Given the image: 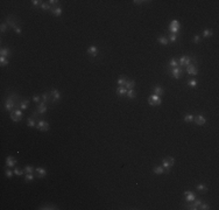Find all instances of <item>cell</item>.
Returning a JSON list of instances; mask_svg holds the SVG:
<instances>
[{"label":"cell","mask_w":219,"mask_h":210,"mask_svg":"<svg viewBox=\"0 0 219 210\" xmlns=\"http://www.w3.org/2000/svg\"><path fill=\"white\" fill-rule=\"evenodd\" d=\"M20 103H21L20 96H18V95L14 94V92H12L6 98V101H5V109H6L7 111H13V110L15 109V106L16 107L19 106Z\"/></svg>","instance_id":"obj_1"},{"label":"cell","mask_w":219,"mask_h":210,"mask_svg":"<svg viewBox=\"0 0 219 210\" xmlns=\"http://www.w3.org/2000/svg\"><path fill=\"white\" fill-rule=\"evenodd\" d=\"M196 63V59L195 57H191L189 55H184V56H181L180 57V61H178V67H188L189 64Z\"/></svg>","instance_id":"obj_2"},{"label":"cell","mask_w":219,"mask_h":210,"mask_svg":"<svg viewBox=\"0 0 219 210\" xmlns=\"http://www.w3.org/2000/svg\"><path fill=\"white\" fill-rule=\"evenodd\" d=\"M175 164V159L171 156H168V158H164L162 160V167L164 168V173H169L170 172V168L174 166Z\"/></svg>","instance_id":"obj_3"},{"label":"cell","mask_w":219,"mask_h":210,"mask_svg":"<svg viewBox=\"0 0 219 210\" xmlns=\"http://www.w3.org/2000/svg\"><path fill=\"white\" fill-rule=\"evenodd\" d=\"M162 103V99H161L160 96H156V95H150L148 98V104L150 105V106H159V105H161Z\"/></svg>","instance_id":"obj_4"},{"label":"cell","mask_w":219,"mask_h":210,"mask_svg":"<svg viewBox=\"0 0 219 210\" xmlns=\"http://www.w3.org/2000/svg\"><path fill=\"white\" fill-rule=\"evenodd\" d=\"M11 119L13 120L14 122H18L22 119V112L20 109H14L13 111H11V114H9Z\"/></svg>","instance_id":"obj_5"},{"label":"cell","mask_w":219,"mask_h":210,"mask_svg":"<svg viewBox=\"0 0 219 210\" xmlns=\"http://www.w3.org/2000/svg\"><path fill=\"white\" fill-rule=\"evenodd\" d=\"M168 72L174 77V78L178 79L183 74V69L181 67H176V68H169L168 69Z\"/></svg>","instance_id":"obj_6"},{"label":"cell","mask_w":219,"mask_h":210,"mask_svg":"<svg viewBox=\"0 0 219 210\" xmlns=\"http://www.w3.org/2000/svg\"><path fill=\"white\" fill-rule=\"evenodd\" d=\"M169 31L171 32V34H176L180 32V22L177 20H173L169 25Z\"/></svg>","instance_id":"obj_7"},{"label":"cell","mask_w":219,"mask_h":210,"mask_svg":"<svg viewBox=\"0 0 219 210\" xmlns=\"http://www.w3.org/2000/svg\"><path fill=\"white\" fill-rule=\"evenodd\" d=\"M36 129L41 132H47L49 130V124L46 120H39L36 124Z\"/></svg>","instance_id":"obj_8"},{"label":"cell","mask_w":219,"mask_h":210,"mask_svg":"<svg viewBox=\"0 0 219 210\" xmlns=\"http://www.w3.org/2000/svg\"><path fill=\"white\" fill-rule=\"evenodd\" d=\"M6 21H7V25H8L9 27H12L13 29H15L16 27H19V26H18V20H16L15 16H13V15L7 16Z\"/></svg>","instance_id":"obj_9"},{"label":"cell","mask_w":219,"mask_h":210,"mask_svg":"<svg viewBox=\"0 0 219 210\" xmlns=\"http://www.w3.org/2000/svg\"><path fill=\"white\" fill-rule=\"evenodd\" d=\"M186 72H188L189 75H191V76H196V75L198 74V69H197V67H196V64H193V63H191V64H189L188 67H186Z\"/></svg>","instance_id":"obj_10"},{"label":"cell","mask_w":219,"mask_h":210,"mask_svg":"<svg viewBox=\"0 0 219 210\" xmlns=\"http://www.w3.org/2000/svg\"><path fill=\"white\" fill-rule=\"evenodd\" d=\"M35 173H36L37 179H43V177L47 175V171H46V168H43V167H37V168H35Z\"/></svg>","instance_id":"obj_11"},{"label":"cell","mask_w":219,"mask_h":210,"mask_svg":"<svg viewBox=\"0 0 219 210\" xmlns=\"http://www.w3.org/2000/svg\"><path fill=\"white\" fill-rule=\"evenodd\" d=\"M47 104L44 103V102H40L39 104H37V113L39 114H43L47 112Z\"/></svg>","instance_id":"obj_12"},{"label":"cell","mask_w":219,"mask_h":210,"mask_svg":"<svg viewBox=\"0 0 219 210\" xmlns=\"http://www.w3.org/2000/svg\"><path fill=\"white\" fill-rule=\"evenodd\" d=\"M42 102H44L47 105L53 103V97H51L50 92H44V94L42 95Z\"/></svg>","instance_id":"obj_13"},{"label":"cell","mask_w":219,"mask_h":210,"mask_svg":"<svg viewBox=\"0 0 219 210\" xmlns=\"http://www.w3.org/2000/svg\"><path fill=\"white\" fill-rule=\"evenodd\" d=\"M50 95H51V97H53V103H57V102L61 99V94H59L58 90H56V89L51 90Z\"/></svg>","instance_id":"obj_14"},{"label":"cell","mask_w":219,"mask_h":210,"mask_svg":"<svg viewBox=\"0 0 219 210\" xmlns=\"http://www.w3.org/2000/svg\"><path fill=\"white\" fill-rule=\"evenodd\" d=\"M98 52H99V50H98V48H97L96 46H90L88 48V54L91 55L92 57H97V56H98Z\"/></svg>","instance_id":"obj_15"},{"label":"cell","mask_w":219,"mask_h":210,"mask_svg":"<svg viewBox=\"0 0 219 210\" xmlns=\"http://www.w3.org/2000/svg\"><path fill=\"white\" fill-rule=\"evenodd\" d=\"M184 197H185L186 202H192L196 199V194L193 191H185L184 192Z\"/></svg>","instance_id":"obj_16"},{"label":"cell","mask_w":219,"mask_h":210,"mask_svg":"<svg viewBox=\"0 0 219 210\" xmlns=\"http://www.w3.org/2000/svg\"><path fill=\"white\" fill-rule=\"evenodd\" d=\"M16 165V159L13 156H7L6 158V166L7 167H14Z\"/></svg>","instance_id":"obj_17"},{"label":"cell","mask_w":219,"mask_h":210,"mask_svg":"<svg viewBox=\"0 0 219 210\" xmlns=\"http://www.w3.org/2000/svg\"><path fill=\"white\" fill-rule=\"evenodd\" d=\"M0 56H4V57L8 59V57L11 56V49H9L8 47H2V48L0 49Z\"/></svg>","instance_id":"obj_18"},{"label":"cell","mask_w":219,"mask_h":210,"mask_svg":"<svg viewBox=\"0 0 219 210\" xmlns=\"http://www.w3.org/2000/svg\"><path fill=\"white\" fill-rule=\"evenodd\" d=\"M193 120H195V122L198 126H202V125H204L206 122V119L204 116H196L195 118H193Z\"/></svg>","instance_id":"obj_19"},{"label":"cell","mask_w":219,"mask_h":210,"mask_svg":"<svg viewBox=\"0 0 219 210\" xmlns=\"http://www.w3.org/2000/svg\"><path fill=\"white\" fill-rule=\"evenodd\" d=\"M50 11H51V13H53V15H55V16H61L62 13H63V9H62L59 6L51 7Z\"/></svg>","instance_id":"obj_20"},{"label":"cell","mask_w":219,"mask_h":210,"mask_svg":"<svg viewBox=\"0 0 219 210\" xmlns=\"http://www.w3.org/2000/svg\"><path fill=\"white\" fill-rule=\"evenodd\" d=\"M126 94H127V89L125 86H118V89H117V95L118 96L123 97V96H126Z\"/></svg>","instance_id":"obj_21"},{"label":"cell","mask_w":219,"mask_h":210,"mask_svg":"<svg viewBox=\"0 0 219 210\" xmlns=\"http://www.w3.org/2000/svg\"><path fill=\"white\" fill-rule=\"evenodd\" d=\"M163 94H164L163 87H161L160 85L154 86V95H156V96H162Z\"/></svg>","instance_id":"obj_22"},{"label":"cell","mask_w":219,"mask_h":210,"mask_svg":"<svg viewBox=\"0 0 219 210\" xmlns=\"http://www.w3.org/2000/svg\"><path fill=\"white\" fill-rule=\"evenodd\" d=\"M153 173L156 174V175H161V174H164V168L162 166H157V167H154L153 168Z\"/></svg>","instance_id":"obj_23"},{"label":"cell","mask_w":219,"mask_h":210,"mask_svg":"<svg viewBox=\"0 0 219 210\" xmlns=\"http://www.w3.org/2000/svg\"><path fill=\"white\" fill-rule=\"evenodd\" d=\"M134 86H135V81H133V79H127V82H126V84H125L126 89L131 90V89H134Z\"/></svg>","instance_id":"obj_24"},{"label":"cell","mask_w":219,"mask_h":210,"mask_svg":"<svg viewBox=\"0 0 219 210\" xmlns=\"http://www.w3.org/2000/svg\"><path fill=\"white\" fill-rule=\"evenodd\" d=\"M28 105H29L28 99H23V101H21V103H20L19 109L20 110H26V109H28Z\"/></svg>","instance_id":"obj_25"},{"label":"cell","mask_w":219,"mask_h":210,"mask_svg":"<svg viewBox=\"0 0 219 210\" xmlns=\"http://www.w3.org/2000/svg\"><path fill=\"white\" fill-rule=\"evenodd\" d=\"M126 82H127V78H126V76H120L118 78V81H117V83H118L119 86H125Z\"/></svg>","instance_id":"obj_26"},{"label":"cell","mask_w":219,"mask_h":210,"mask_svg":"<svg viewBox=\"0 0 219 210\" xmlns=\"http://www.w3.org/2000/svg\"><path fill=\"white\" fill-rule=\"evenodd\" d=\"M39 209H41V210H43V209L44 210H51V209H58V208H57L55 204H43V206H41Z\"/></svg>","instance_id":"obj_27"},{"label":"cell","mask_w":219,"mask_h":210,"mask_svg":"<svg viewBox=\"0 0 219 210\" xmlns=\"http://www.w3.org/2000/svg\"><path fill=\"white\" fill-rule=\"evenodd\" d=\"M126 96L128 97V99H134L136 96V91L134 89H131V90H127V94H126Z\"/></svg>","instance_id":"obj_28"},{"label":"cell","mask_w":219,"mask_h":210,"mask_svg":"<svg viewBox=\"0 0 219 210\" xmlns=\"http://www.w3.org/2000/svg\"><path fill=\"white\" fill-rule=\"evenodd\" d=\"M157 42L160 44H162V46H167V44L169 43V40L167 39V36H160L157 39Z\"/></svg>","instance_id":"obj_29"},{"label":"cell","mask_w":219,"mask_h":210,"mask_svg":"<svg viewBox=\"0 0 219 210\" xmlns=\"http://www.w3.org/2000/svg\"><path fill=\"white\" fill-rule=\"evenodd\" d=\"M212 35H213V32L211 31V29L205 28L203 31V37H210V36H212Z\"/></svg>","instance_id":"obj_30"},{"label":"cell","mask_w":219,"mask_h":210,"mask_svg":"<svg viewBox=\"0 0 219 210\" xmlns=\"http://www.w3.org/2000/svg\"><path fill=\"white\" fill-rule=\"evenodd\" d=\"M27 125H28L29 127H35V126H36V121H35V119H34L33 117L28 118V120H27Z\"/></svg>","instance_id":"obj_31"},{"label":"cell","mask_w":219,"mask_h":210,"mask_svg":"<svg viewBox=\"0 0 219 210\" xmlns=\"http://www.w3.org/2000/svg\"><path fill=\"white\" fill-rule=\"evenodd\" d=\"M0 66H1V67H6V66H8V60H7V57L0 56Z\"/></svg>","instance_id":"obj_32"},{"label":"cell","mask_w":219,"mask_h":210,"mask_svg":"<svg viewBox=\"0 0 219 210\" xmlns=\"http://www.w3.org/2000/svg\"><path fill=\"white\" fill-rule=\"evenodd\" d=\"M184 121L185 122H192L193 121V114H190V113L185 114V116H184Z\"/></svg>","instance_id":"obj_33"},{"label":"cell","mask_w":219,"mask_h":210,"mask_svg":"<svg viewBox=\"0 0 219 210\" xmlns=\"http://www.w3.org/2000/svg\"><path fill=\"white\" fill-rule=\"evenodd\" d=\"M196 189H197L198 191H204V192H205V191H208V187H206L205 184H203V183L198 184V186H197V188H196Z\"/></svg>","instance_id":"obj_34"},{"label":"cell","mask_w":219,"mask_h":210,"mask_svg":"<svg viewBox=\"0 0 219 210\" xmlns=\"http://www.w3.org/2000/svg\"><path fill=\"white\" fill-rule=\"evenodd\" d=\"M33 180H34V175H33V173L26 174V176H25V181H26V182H32Z\"/></svg>","instance_id":"obj_35"},{"label":"cell","mask_w":219,"mask_h":210,"mask_svg":"<svg viewBox=\"0 0 219 210\" xmlns=\"http://www.w3.org/2000/svg\"><path fill=\"white\" fill-rule=\"evenodd\" d=\"M34 171H35V168H34L33 166H26V167H25V173H26V174L34 173Z\"/></svg>","instance_id":"obj_36"},{"label":"cell","mask_w":219,"mask_h":210,"mask_svg":"<svg viewBox=\"0 0 219 210\" xmlns=\"http://www.w3.org/2000/svg\"><path fill=\"white\" fill-rule=\"evenodd\" d=\"M169 66H170V68H176V67H178V62L175 59H171L169 62Z\"/></svg>","instance_id":"obj_37"},{"label":"cell","mask_w":219,"mask_h":210,"mask_svg":"<svg viewBox=\"0 0 219 210\" xmlns=\"http://www.w3.org/2000/svg\"><path fill=\"white\" fill-rule=\"evenodd\" d=\"M40 7H41V8L43 9V11H48V9H51V6H50L49 4H47V2H42L41 6H40Z\"/></svg>","instance_id":"obj_38"},{"label":"cell","mask_w":219,"mask_h":210,"mask_svg":"<svg viewBox=\"0 0 219 210\" xmlns=\"http://www.w3.org/2000/svg\"><path fill=\"white\" fill-rule=\"evenodd\" d=\"M23 173H25V171H22V169H20V168H14V174L15 175H18V176H21V175H23Z\"/></svg>","instance_id":"obj_39"},{"label":"cell","mask_w":219,"mask_h":210,"mask_svg":"<svg viewBox=\"0 0 219 210\" xmlns=\"http://www.w3.org/2000/svg\"><path fill=\"white\" fill-rule=\"evenodd\" d=\"M188 85L190 87H196L197 86V81H196V79H190V81L188 82Z\"/></svg>","instance_id":"obj_40"},{"label":"cell","mask_w":219,"mask_h":210,"mask_svg":"<svg viewBox=\"0 0 219 210\" xmlns=\"http://www.w3.org/2000/svg\"><path fill=\"white\" fill-rule=\"evenodd\" d=\"M48 4L50 5L51 7H56V6H58L59 1H58V0H49V1H48Z\"/></svg>","instance_id":"obj_41"},{"label":"cell","mask_w":219,"mask_h":210,"mask_svg":"<svg viewBox=\"0 0 219 210\" xmlns=\"http://www.w3.org/2000/svg\"><path fill=\"white\" fill-rule=\"evenodd\" d=\"M198 209H202V210H209L210 209V206L208 203H200V206L198 207Z\"/></svg>","instance_id":"obj_42"},{"label":"cell","mask_w":219,"mask_h":210,"mask_svg":"<svg viewBox=\"0 0 219 210\" xmlns=\"http://www.w3.org/2000/svg\"><path fill=\"white\" fill-rule=\"evenodd\" d=\"M13 173H14V171H11V169H6V172H5V175H6L8 179H11L12 176H13Z\"/></svg>","instance_id":"obj_43"},{"label":"cell","mask_w":219,"mask_h":210,"mask_svg":"<svg viewBox=\"0 0 219 210\" xmlns=\"http://www.w3.org/2000/svg\"><path fill=\"white\" fill-rule=\"evenodd\" d=\"M177 41V35L176 34H171L169 37V42H176Z\"/></svg>","instance_id":"obj_44"},{"label":"cell","mask_w":219,"mask_h":210,"mask_svg":"<svg viewBox=\"0 0 219 210\" xmlns=\"http://www.w3.org/2000/svg\"><path fill=\"white\" fill-rule=\"evenodd\" d=\"M32 4H33V6H41L42 1H40V0H33Z\"/></svg>","instance_id":"obj_45"},{"label":"cell","mask_w":219,"mask_h":210,"mask_svg":"<svg viewBox=\"0 0 219 210\" xmlns=\"http://www.w3.org/2000/svg\"><path fill=\"white\" fill-rule=\"evenodd\" d=\"M199 41H200V36L199 35H196V36L193 37V42H195V43H199Z\"/></svg>","instance_id":"obj_46"},{"label":"cell","mask_w":219,"mask_h":210,"mask_svg":"<svg viewBox=\"0 0 219 210\" xmlns=\"http://www.w3.org/2000/svg\"><path fill=\"white\" fill-rule=\"evenodd\" d=\"M33 101L35 102V103L39 104V103H40V96H37V95H35V96H33Z\"/></svg>","instance_id":"obj_47"},{"label":"cell","mask_w":219,"mask_h":210,"mask_svg":"<svg viewBox=\"0 0 219 210\" xmlns=\"http://www.w3.org/2000/svg\"><path fill=\"white\" fill-rule=\"evenodd\" d=\"M0 29H1L2 33H4V32H6V29H7V24H2L1 27H0Z\"/></svg>","instance_id":"obj_48"},{"label":"cell","mask_w":219,"mask_h":210,"mask_svg":"<svg viewBox=\"0 0 219 210\" xmlns=\"http://www.w3.org/2000/svg\"><path fill=\"white\" fill-rule=\"evenodd\" d=\"M14 32H15L16 34H21V28H20V27H16V28L14 29Z\"/></svg>","instance_id":"obj_49"},{"label":"cell","mask_w":219,"mask_h":210,"mask_svg":"<svg viewBox=\"0 0 219 210\" xmlns=\"http://www.w3.org/2000/svg\"><path fill=\"white\" fill-rule=\"evenodd\" d=\"M133 2H134V4H135V5H141V4H142V2H146V1H138V0H134Z\"/></svg>","instance_id":"obj_50"}]
</instances>
